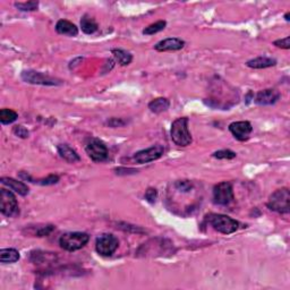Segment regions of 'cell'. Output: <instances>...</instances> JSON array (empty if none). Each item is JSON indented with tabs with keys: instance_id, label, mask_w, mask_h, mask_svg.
I'll return each mask as SVG.
<instances>
[{
	"instance_id": "6da1fadb",
	"label": "cell",
	"mask_w": 290,
	"mask_h": 290,
	"mask_svg": "<svg viewBox=\"0 0 290 290\" xmlns=\"http://www.w3.org/2000/svg\"><path fill=\"white\" fill-rule=\"evenodd\" d=\"M188 124H190V119H188L187 117L177 118V119L171 124V139H173L174 144L181 146V148L191 145V143L193 142L192 134L190 129H188Z\"/></svg>"
},
{
	"instance_id": "7a4b0ae2",
	"label": "cell",
	"mask_w": 290,
	"mask_h": 290,
	"mask_svg": "<svg viewBox=\"0 0 290 290\" xmlns=\"http://www.w3.org/2000/svg\"><path fill=\"white\" fill-rule=\"evenodd\" d=\"M267 205L272 211L280 214H288L290 212V192L288 188L284 187L274 191L269 197Z\"/></svg>"
},
{
	"instance_id": "3957f363",
	"label": "cell",
	"mask_w": 290,
	"mask_h": 290,
	"mask_svg": "<svg viewBox=\"0 0 290 290\" xmlns=\"http://www.w3.org/2000/svg\"><path fill=\"white\" fill-rule=\"evenodd\" d=\"M89 240L90 236L85 232H66L59 238V245L67 251H75L83 249Z\"/></svg>"
},
{
	"instance_id": "277c9868",
	"label": "cell",
	"mask_w": 290,
	"mask_h": 290,
	"mask_svg": "<svg viewBox=\"0 0 290 290\" xmlns=\"http://www.w3.org/2000/svg\"><path fill=\"white\" fill-rule=\"evenodd\" d=\"M209 223L213 227V229L223 235H230L239 228L238 221L225 214H211L209 216Z\"/></svg>"
},
{
	"instance_id": "5b68a950",
	"label": "cell",
	"mask_w": 290,
	"mask_h": 290,
	"mask_svg": "<svg viewBox=\"0 0 290 290\" xmlns=\"http://www.w3.org/2000/svg\"><path fill=\"white\" fill-rule=\"evenodd\" d=\"M85 151L94 162H103L109 158V151H108L107 145L97 137H91L87 139Z\"/></svg>"
},
{
	"instance_id": "8992f818",
	"label": "cell",
	"mask_w": 290,
	"mask_h": 290,
	"mask_svg": "<svg viewBox=\"0 0 290 290\" xmlns=\"http://www.w3.org/2000/svg\"><path fill=\"white\" fill-rule=\"evenodd\" d=\"M0 212L8 218H14L19 214V203L15 195L6 188L0 190Z\"/></svg>"
},
{
	"instance_id": "52a82bcc",
	"label": "cell",
	"mask_w": 290,
	"mask_h": 290,
	"mask_svg": "<svg viewBox=\"0 0 290 290\" xmlns=\"http://www.w3.org/2000/svg\"><path fill=\"white\" fill-rule=\"evenodd\" d=\"M233 200H235V195H233L232 185L228 181H222V183L216 184L213 187V202H214V204L227 207V205L232 203Z\"/></svg>"
},
{
	"instance_id": "ba28073f",
	"label": "cell",
	"mask_w": 290,
	"mask_h": 290,
	"mask_svg": "<svg viewBox=\"0 0 290 290\" xmlns=\"http://www.w3.org/2000/svg\"><path fill=\"white\" fill-rule=\"evenodd\" d=\"M119 246V242L113 233H102L97 238L96 251L101 256H111Z\"/></svg>"
},
{
	"instance_id": "9c48e42d",
	"label": "cell",
	"mask_w": 290,
	"mask_h": 290,
	"mask_svg": "<svg viewBox=\"0 0 290 290\" xmlns=\"http://www.w3.org/2000/svg\"><path fill=\"white\" fill-rule=\"evenodd\" d=\"M20 77L24 82L30 84H37V85H44V86H57L61 85V79L51 77V76L45 75L43 73L36 72V71H24L20 74Z\"/></svg>"
},
{
	"instance_id": "30bf717a",
	"label": "cell",
	"mask_w": 290,
	"mask_h": 290,
	"mask_svg": "<svg viewBox=\"0 0 290 290\" xmlns=\"http://www.w3.org/2000/svg\"><path fill=\"white\" fill-rule=\"evenodd\" d=\"M163 153H165V146L161 144H155L151 148L136 152L132 156V160L137 165H144V163L155 161V160L161 158Z\"/></svg>"
},
{
	"instance_id": "8fae6325",
	"label": "cell",
	"mask_w": 290,
	"mask_h": 290,
	"mask_svg": "<svg viewBox=\"0 0 290 290\" xmlns=\"http://www.w3.org/2000/svg\"><path fill=\"white\" fill-rule=\"evenodd\" d=\"M229 131L235 136L236 139L240 142L247 141L250 138L251 133L253 132V126L250 121H233L229 125Z\"/></svg>"
},
{
	"instance_id": "7c38bea8",
	"label": "cell",
	"mask_w": 290,
	"mask_h": 290,
	"mask_svg": "<svg viewBox=\"0 0 290 290\" xmlns=\"http://www.w3.org/2000/svg\"><path fill=\"white\" fill-rule=\"evenodd\" d=\"M279 99H280V93L277 90L267 89L260 91L255 97L254 101L258 106H271L277 102Z\"/></svg>"
},
{
	"instance_id": "4fadbf2b",
	"label": "cell",
	"mask_w": 290,
	"mask_h": 290,
	"mask_svg": "<svg viewBox=\"0 0 290 290\" xmlns=\"http://www.w3.org/2000/svg\"><path fill=\"white\" fill-rule=\"evenodd\" d=\"M185 47V41L178 38H168V39L161 40L155 45L156 51H178Z\"/></svg>"
},
{
	"instance_id": "5bb4252c",
	"label": "cell",
	"mask_w": 290,
	"mask_h": 290,
	"mask_svg": "<svg viewBox=\"0 0 290 290\" xmlns=\"http://www.w3.org/2000/svg\"><path fill=\"white\" fill-rule=\"evenodd\" d=\"M0 183L8 187L9 190H12V191L15 192V193L20 195V196H26V195L29 194V192H30L29 187H27V185L24 184L23 181L14 179V178L1 177V178H0Z\"/></svg>"
},
{
	"instance_id": "9a60e30c",
	"label": "cell",
	"mask_w": 290,
	"mask_h": 290,
	"mask_svg": "<svg viewBox=\"0 0 290 290\" xmlns=\"http://www.w3.org/2000/svg\"><path fill=\"white\" fill-rule=\"evenodd\" d=\"M56 31H57V33L61 34V36H67L73 38L77 37L78 34L77 26L67 19H59L57 24H56Z\"/></svg>"
},
{
	"instance_id": "2e32d148",
	"label": "cell",
	"mask_w": 290,
	"mask_h": 290,
	"mask_svg": "<svg viewBox=\"0 0 290 290\" xmlns=\"http://www.w3.org/2000/svg\"><path fill=\"white\" fill-rule=\"evenodd\" d=\"M57 151H58L59 156L69 163L78 162L79 160H81L78 153L76 152L74 149L71 148V146H69L68 144H59L57 146Z\"/></svg>"
},
{
	"instance_id": "e0dca14e",
	"label": "cell",
	"mask_w": 290,
	"mask_h": 290,
	"mask_svg": "<svg viewBox=\"0 0 290 290\" xmlns=\"http://www.w3.org/2000/svg\"><path fill=\"white\" fill-rule=\"evenodd\" d=\"M277 65V60L274 58L271 57H257L254 59H251L246 62V66L250 68L253 69H264V68H269L272 67V66Z\"/></svg>"
},
{
	"instance_id": "ac0fdd59",
	"label": "cell",
	"mask_w": 290,
	"mask_h": 290,
	"mask_svg": "<svg viewBox=\"0 0 290 290\" xmlns=\"http://www.w3.org/2000/svg\"><path fill=\"white\" fill-rule=\"evenodd\" d=\"M170 107V101L166 97H156L149 103V109L155 114H161L167 111Z\"/></svg>"
},
{
	"instance_id": "d6986e66",
	"label": "cell",
	"mask_w": 290,
	"mask_h": 290,
	"mask_svg": "<svg viewBox=\"0 0 290 290\" xmlns=\"http://www.w3.org/2000/svg\"><path fill=\"white\" fill-rule=\"evenodd\" d=\"M81 29L85 34H93L99 29V25L93 17H91L89 14H85L81 19Z\"/></svg>"
},
{
	"instance_id": "ffe728a7",
	"label": "cell",
	"mask_w": 290,
	"mask_h": 290,
	"mask_svg": "<svg viewBox=\"0 0 290 290\" xmlns=\"http://www.w3.org/2000/svg\"><path fill=\"white\" fill-rule=\"evenodd\" d=\"M20 255L15 249H2L0 250V262L2 264L15 263L19 260Z\"/></svg>"
},
{
	"instance_id": "44dd1931",
	"label": "cell",
	"mask_w": 290,
	"mask_h": 290,
	"mask_svg": "<svg viewBox=\"0 0 290 290\" xmlns=\"http://www.w3.org/2000/svg\"><path fill=\"white\" fill-rule=\"evenodd\" d=\"M111 54H113L115 60L121 66H127L133 60V56L123 49H113Z\"/></svg>"
},
{
	"instance_id": "7402d4cb",
	"label": "cell",
	"mask_w": 290,
	"mask_h": 290,
	"mask_svg": "<svg viewBox=\"0 0 290 290\" xmlns=\"http://www.w3.org/2000/svg\"><path fill=\"white\" fill-rule=\"evenodd\" d=\"M17 118H19V114L16 111L7 109V108L0 110V121H1L2 125L12 124L17 120Z\"/></svg>"
},
{
	"instance_id": "603a6c76",
	"label": "cell",
	"mask_w": 290,
	"mask_h": 290,
	"mask_svg": "<svg viewBox=\"0 0 290 290\" xmlns=\"http://www.w3.org/2000/svg\"><path fill=\"white\" fill-rule=\"evenodd\" d=\"M166 26H167L166 20H158V22L153 23L148 27H145V29L143 30V34H144V36H153V34H156L165 30Z\"/></svg>"
},
{
	"instance_id": "cb8c5ba5",
	"label": "cell",
	"mask_w": 290,
	"mask_h": 290,
	"mask_svg": "<svg viewBox=\"0 0 290 290\" xmlns=\"http://www.w3.org/2000/svg\"><path fill=\"white\" fill-rule=\"evenodd\" d=\"M236 152L232 151V150H219L213 153L212 156L219 160H232L236 158Z\"/></svg>"
},
{
	"instance_id": "d4e9b609",
	"label": "cell",
	"mask_w": 290,
	"mask_h": 290,
	"mask_svg": "<svg viewBox=\"0 0 290 290\" xmlns=\"http://www.w3.org/2000/svg\"><path fill=\"white\" fill-rule=\"evenodd\" d=\"M15 7L22 12H33L39 7L38 1H27V2H15Z\"/></svg>"
},
{
	"instance_id": "484cf974",
	"label": "cell",
	"mask_w": 290,
	"mask_h": 290,
	"mask_svg": "<svg viewBox=\"0 0 290 290\" xmlns=\"http://www.w3.org/2000/svg\"><path fill=\"white\" fill-rule=\"evenodd\" d=\"M59 179H60V178H59L58 174H49L47 178H42V179H39V180H34V183L42 185V186H50V185L57 184Z\"/></svg>"
},
{
	"instance_id": "4316f807",
	"label": "cell",
	"mask_w": 290,
	"mask_h": 290,
	"mask_svg": "<svg viewBox=\"0 0 290 290\" xmlns=\"http://www.w3.org/2000/svg\"><path fill=\"white\" fill-rule=\"evenodd\" d=\"M174 188L177 191L183 192V193H187V192H191L192 188H193V183L190 180H177L174 183Z\"/></svg>"
},
{
	"instance_id": "83f0119b",
	"label": "cell",
	"mask_w": 290,
	"mask_h": 290,
	"mask_svg": "<svg viewBox=\"0 0 290 290\" xmlns=\"http://www.w3.org/2000/svg\"><path fill=\"white\" fill-rule=\"evenodd\" d=\"M55 230V226L54 225H47V226H42L40 227L39 229L36 230V232H33L34 236L37 237H45V236H49L50 233Z\"/></svg>"
},
{
	"instance_id": "f1b7e54d",
	"label": "cell",
	"mask_w": 290,
	"mask_h": 290,
	"mask_svg": "<svg viewBox=\"0 0 290 290\" xmlns=\"http://www.w3.org/2000/svg\"><path fill=\"white\" fill-rule=\"evenodd\" d=\"M13 133L16 136H19V137H20V138H27L30 136L29 131H27V129L22 125L15 126V127L13 128Z\"/></svg>"
},
{
	"instance_id": "f546056e",
	"label": "cell",
	"mask_w": 290,
	"mask_h": 290,
	"mask_svg": "<svg viewBox=\"0 0 290 290\" xmlns=\"http://www.w3.org/2000/svg\"><path fill=\"white\" fill-rule=\"evenodd\" d=\"M156 198H158V191L155 190V188H152L150 187L146 190L145 192V200L149 202V203H155Z\"/></svg>"
},
{
	"instance_id": "4dcf8cb0",
	"label": "cell",
	"mask_w": 290,
	"mask_h": 290,
	"mask_svg": "<svg viewBox=\"0 0 290 290\" xmlns=\"http://www.w3.org/2000/svg\"><path fill=\"white\" fill-rule=\"evenodd\" d=\"M127 124V120L123 119V118H111V119H108L106 121V125L110 126L113 128H117V127H123Z\"/></svg>"
},
{
	"instance_id": "1f68e13d",
	"label": "cell",
	"mask_w": 290,
	"mask_h": 290,
	"mask_svg": "<svg viewBox=\"0 0 290 290\" xmlns=\"http://www.w3.org/2000/svg\"><path fill=\"white\" fill-rule=\"evenodd\" d=\"M289 40H290V37H286V38H284V39L275 40L273 42V44L275 45V47L281 48V49H286V50H288V49H290Z\"/></svg>"
},
{
	"instance_id": "d6a6232c",
	"label": "cell",
	"mask_w": 290,
	"mask_h": 290,
	"mask_svg": "<svg viewBox=\"0 0 290 290\" xmlns=\"http://www.w3.org/2000/svg\"><path fill=\"white\" fill-rule=\"evenodd\" d=\"M289 16H290V13L288 12V13H287V14H286V15H285V19H286V20H287V22H289V20H290V19H289Z\"/></svg>"
}]
</instances>
